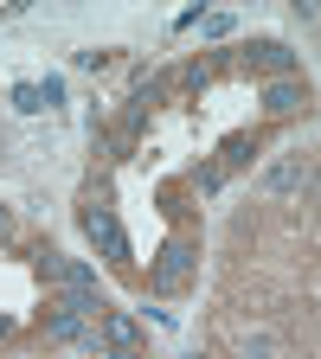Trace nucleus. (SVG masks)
<instances>
[{"instance_id": "obj_1", "label": "nucleus", "mask_w": 321, "mask_h": 359, "mask_svg": "<svg viewBox=\"0 0 321 359\" xmlns=\"http://www.w3.org/2000/svg\"><path fill=\"white\" fill-rule=\"evenodd\" d=\"M193 269H199V244H193V238H167V244L155 250V263H148V289L180 295V289L193 283Z\"/></svg>"}, {"instance_id": "obj_2", "label": "nucleus", "mask_w": 321, "mask_h": 359, "mask_svg": "<svg viewBox=\"0 0 321 359\" xmlns=\"http://www.w3.org/2000/svg\"><path fill=\"white\" fill-rule=\"evenodd\" d=\"M244 65L251 71H270V77H296V52H289L283 39H257L251 52H244Z\"/></svg>"}, {"instance_id": "obj_3", "label": "nucleus", "mask_w": 321, "mask_h": 359, "mask_svg": "<svg viewBox=\"0 0 321 359\" xmlns=\"http://www.w3.org/2000/svg\"><path fill=\"white\" fill-rule=\"evenodd\" d=\"M84 231L97 238V244H103V250H110L116 263H129V238H122V224H116V218H110V212H103L97 199H90V212H84Z\"/></svg>"}, {"instance_id": "obj_4", "label": "nucleus", "mask_w": 321, "mask_h": 359, "mask_svg": "<svg viewBox=\"0 0 321 359\" xmlns=\"http://www.w3.org/2000/svg\"><path fill=\"white\" fill-rule=\"evenodd\" d=\"M302 103H308V83H302V77H277V83L263 90V109H270V116H296Z\"/></svg>"}, {"instance_id": "obj_5", "label": "nucleus", "mask_w": 321, "mask_h": 359, "mask_svg": "<svg viewBox=\"0 0 321 359\" xmlns=\"http://www.w3.org/2000/svg\"><path fill=\"white\" fill-rule=\"evenodd\" d=\"M45 340H90V327H84V314H77V308L52 302V314H45Z\"/></svg>"}, {"instance_id": "obj_6", "label": "nucleus", "mask_w": 321, "mask_h": 359, "mask_svg": "<svg viewBox=\"0 0 321 359\" xmlns=\"http://www.w3.org/2000/svg\"><path fill=\"white\" fill-rule=\"evenodd\" d=\"M97 321H103V334H90V346H97V340H103L110 353H116V346H142V334H135V321H129V314H110V308H103Z\"/></svg>"}, {"instance_id": "obj_7", "label": "nucleus", "mask_w": 321, "mask_h": 359, "mask_svg": "<svg viewBox=\"0 0 321 359\" xmlns=\"http://www.w3.org/2000/svg\"><path fill=\"white\" fill-rule=\"evenodd\" d=\"M296 187L308 193V167H302V161H283V167L263 173V193H296Z\"/></svg>"}, {"instance_id": "obj_8", "label": "nucleus", "mask_w": 321, "mask_h": 359, "mask_svg": "<svg viewBox=\"0 0 321 359\" xmlns=\"http://www.w3.org/2000/svg\"><path fill=\"white\" fill-rule=\"evenodd\" d=\"M13 109H20V116L45 109V97H39V83H13Z\"/></svg>"}, {"instance_id": "obj_9", "label": "nucleus", "mask_w": 321, "mask_h": 359, "mask_svg": "<svg viewBox=\"0 0 321 359\" xmlns=\"http://www.w3.org/2000/svg\"><path fill=\"white\" fill-rule=\"evenodd\" d=\"M238 353H244V359H277V340H270V334H244Z\"/></svg>"}, {"instance_id": "obj_10", "label": "nucleus", "mask_w": 321, "mask_h": 359, "mask_svg": "<svg viewBox=\"0 0 321 359\" xmlns=\"http://www.w3.org/2000/svg\"><path fill=\"white\" fill-rule=\"evenodd\" d=\"M251 154H257L251 135H232V142H225V167H238V161H251Z\"/></svg>"}, {"instance_id": "obj_11", "label": "nucleus", "mask_w": 321, "mask_h": 359, "mask_svg": "<svg viewBox=\"0 0 321 359\" xmlns=\"http://www.w3.org/2000/svg\"><path fill=\"white\" fill-rule=\"evenodd\" d=\"M7 238H13V212L0 205V244H7Z\"/></svg>"}, {"instance_id": "obj_12", "label": "nucleus", "mask_w": 321, "mask_h": 359, "mask_svg": "<svg viewBox=\"0 0 321 359\" xmlns=\"http://www.w3.org/2000/svg\"><path fill=\"white\" fill-rule=\"evenodd\" d=\"M110 359H142V346H116V353H110Z\"/></svg>"}, {"instance_id": "obj_13", "label": "nucleus", "mask_w": 321, "mask_h": 359, "mask_svg": "<svg viewBox=\"0 0 321 359\" xmlns=\"http://www.w3.org/2000/svg\"><path fill=\"white\" fill-rule=\"evenodd\" d=\"M187 359H193V353H187Z\"/></svg>"}]
</instances>
